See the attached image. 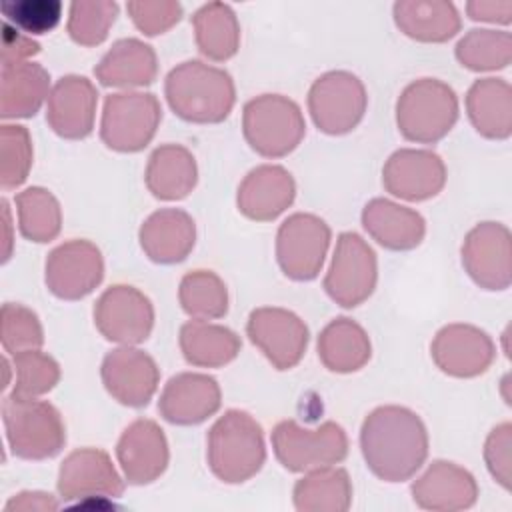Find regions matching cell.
Masks as SVG:
<instances>
[{
	"label": "cell",
	"mask_w": 512,
	"mask_h": 512,
	"mask_svg": "<svg viewBox=\"0 0 512 512\" xmlns=\"http://www.w3.org/2000/svg\"><path fill=\"white\" fill-rule=\"evenodd\" d=\"M58 494L62 500L94 496L116 498L124 492V482L110 456L100 448H78L70 452L58 470Z\"/></svg>",
	"instance_id": "obj_18"
},
{
	"label": "cell",
	"mask_w": 512,
	"mask_h": 512,
	"mask_svg": "<svg viewBox=\"0 0 512 512\" xmlns=\"http://www.w3.org/2000/svg\"><path fill=\"white\" fill-rule=\"evenodd\" d=\"M162 108L150 92L110 94L104 102L100 138L116 152H138L154 138Z\"/></svg>",
	"instance_id": "obj_8"
},
{
	"label": "cell",
	"mask_w": 512,
	"mask_h": 512,
	"mask_svg": "<svg viewBox=\"0 0 512 512\" xmlns=\"http://www.w3.org/2000/svg\"><path fill=\"white\" fill-rule=\"evenodd\" d=\"M100 372L108 394L132 408L146 406L160 380V370L154 358L130 346L108 352Z\"/></svg>",
	"instance_id": "obj_17"
},
{
	"label": "cell",
	"mask_w": 512,
	"mask_h": 512,
	"mask_svg": "<svg viewBox=\"0 0 512 512\" xmlns=\"http://www.w3.org/2000/svg\"><path fill=\"white\" fill-rule=\"evenodd\" d=\"M352 500V486L344 468H316L294 486L296 510L342 512Z\"/></svg>",
	"instance_id": "obj_35"
},
{
	"label": "cell",
	"mask_w": 512,
	"mask_h": 512,
	"mask_svg": "<svg viewBox=\"0 0 512 512\" xmlns=\"http://www.w3.org/2000/svg\"><path fill=\"white\" fill-rule=\"evenodd\" d=\"M2 422L8 446L18 458H52L66 444L64 420L58 408L46 400L8 394L2 400Z\"/></svg>",
	"instance_id": "obj_4"
},
{
	"label": "cell",
	"mask_w": 512,
	"mask_h": 512,
	"mask_svg": "<svg viewBox=\"0 0 512 512\" xmlns=\"http://www.w3.org/2000/svg\"><path fill=\"white\" fill-rule=\"evenodd\" d=\"M2 212H4V228H6V248H4L2 260L6 262V260L10 258V246H12V240H10V208H8V200H2Z\"/></svg>",
	"instance_id": "obj_49"
},
{
	"label": "cell",
	"mask_w": 512,
	"mask_h": 512,
	"mask_svg": "<svg viewBox=\"0 0 512 512\" xmlns=\"http://www.w3.org/2000/svg\"><path fill=\"white\" fill-rule=\"evenodd\" d=\"M220 386L208 374L182 372L172 376L158 400L164 420L178 426L200 424L220 408Z\"/></svg>",
	"instance_id": "obj_22"
},
{
	"label": "cell",
	"mask_w": 512,
	"mask_h": 512,
	"mask_svg": "<svg viewBox=\"0 0 512 512\" xmlns=\"http://www.w3.org/2000/svg\"><path fill=\"white\" fill-rule=\"evenodd\" d=\"M40 52V44L32 36L14 28L12 24H2V66L26 62V58Z\"/></svg>",
	"instance_id": "obj_46"
},
{
	"label": "cell",
	"mask_w": 512,
	"mask_h": 512,
	"mask_svg": "<svg viewBox=\"0 0 512 512\" xmlns=\"http://www.w3.org/2000/svg\"><path fill=\"white\" fill-rule=\"evenodd\" d=\"M18 226L24 238L32 242H50L58 236L62 212L58 200L40 186H32L16 194Z\"/></svg>",
	"instance_id": "obj_36"
},
{
	"label": "cell",
	"mask_w": 512,
	"mask_h": 512,
	"mask_svg": "<svg viewBox=\"0 0 512 512\" xmlns=\"http://www.w3.org/2000/svg\"><path fill=\"white\" fill-rule=\"evenodd\" d=\"M446 182V166L436 152L430 150H396L382 168L384 188L410 202L436 196Z\"/></svg>",
	"instance_id": "obj_16"
},
{
	"label": "cell",
	"mask_w": 512,
	"mask_h": 512,
	"mask_svg": "<svg viewBox=\"0 0 512 512\" xmlns=\"http://www.w3.org/2000/svg\"><path fill=\"white\" fill-rule=\"evenodd\" d=\"M182 310L194 320H214L228 312L226 284L212 270L184 274L178 290Z\"/></svg>",
	"instance_id": "obj_37"
},
{
	"label": "cell",
	"mask_w": 512,
	"mask_h": 512,
	"mask_svg": "<svg viewBox=\"0 0 512 512\" xmlns=\"http://www.w3.org/2000/svg\"><path fill=\"white\" fill-rule=\"evenodd\" d=\"M164 92L174 114L196 124L222 122L236 102L232 76L200 60H186L172 68Z\"/></svg>",
	"instance_id": "obj_2"
},
{
	"label": "cell",
	"mask_w": 512,
	"mask_h": 512,
	"mask_svg": "<svg viewBox=\"0 0 512 512\" xmlns=\"http://www.w3.org/2000/svg\"><path fill=\"white\" fill-rule=\"evenodd\" d=\"M194 220L178 208H162L146 218L140 228V246L152 262H182L194 248Z\"/></svg>",
	"instance_id": "obj_25"
},
{
	"label": "cell",
	"mask_w": 512,
	"mask_h": 512,
	"mask_svg": "<svg viewBox=\"0 0 512 512\" xmlns=\"http://www.w3.org/2000/svg\"><path fill=\"white\" fill-rule=\"evenodd\" d=\"M126 10L134 26L146 36L166 32L182 16V6L178 2H128Z\"/></svg>",
	"instance_id": "obj_44"
},
{
	"label": "cell",
	"mask_w": 512,
	"mask_h": 512,
	"mask_svg": "<svg viewBox=\"0 0 512 512\" xmlns=\"http://www.w3.org/2000/svg\"><path fill=\"white\" fill-rule=\"evenodd\" d=\"M158 74V62L152 46L136 38H122L102 56L94 76L104 86L132 88L148 86Z\"/></svg>",
	"instance_id": "obj_27"
},
{
	"label": "cell",
	"mask_w": 512,
	"mask_h": 512,
	"mask_svg": "<svg viewBox=\"0 0 512 512\" xmlns=\"http://www.w3.org/2000/svg\"><path fill=\"white\" fill-rule=\"evenodd\" d=\"M104 278V260L90 240H68L46 258V286L62 300L88 296Z\"/></svg>",
	"instance_id": "obj_14"
},
{
	"label": "cell",
	"mask_w": 512,
	"mask_h": 512,
	"mask_svg": "<svg viewBox=\"0 0 512 512\" xmlns=\"http://www.w3.org/2000/svg\"><path fill=\"white\" fill-rule=\"evenodd\" d=\"M318 358L332 372H356L370 360V338L354 320L334 318L318 336Z\"/></svg>",
	"instance_id": "obj_33"
},
{
	"label": "cell",
	"mask_w": 512,
	"mask_h": 512,
	"mask_svg": "<svg viewBox=\"0 0 512 512\" xmlns=\"http://www.w3.org/2000/svg\"><path fill=\"white\" fill-rule=\"evenodd\" d=\"M96 104L98 90L86 76H62L48 94L46 122L66 140L86 138L94 128Z\"/></svg>",
	"instance_id": "obj_20"
},
{
	"label": "cell",
	"mask_w": 512,
	"mask_h": 512,
	"mask_svg": "<svg viewBox=\"0 0 512 512\" xmlns=\"http://www.w3.org/2000/svg\"><path fill=\"white\" fill-rule=\"evenodd\" d=\"M0 10L8 24L28 36L50 32L62 18L60 0H6Z\"/></svg>",
	"instance_id": "obj_43"
},
{
	"label": "cell",
	"mask_w": 512,
	"mask_h": 512,
	"mask_svg": "<svg viewBox=\"0 0 512 512\" xmlns=\"http://www.w3.org/2000/svg\"><path fill=\"white\" fill-rule=\"evenodd\" d=\"M366 104L364 84L346 70L322 74L308 92V110L314 124L332 136L354 130L366 112Z\"/></svg>",
	"instance_id": "obj_9"
},
{
	"label": "cell",
	"mask_w": 512,
	"mask_h": 512,
	"mask_svg": "<svg viewBox=\"0 0 512 512\" xmlns=\"http://www.w3.org/2000/svg\"><path fill=\"white\" fill-rule=\"evenodd\" d=\"M468 118L476 132L502 140L512 132V90L502 78L476 80L466 94Z\"/></svg>",
	"instance_id": "obj_29"
},
{
	"label": "cell",
	"mask_w": 512,
	"mask_h": 512,
	"mask_svg": "<svg viewBox=\"0 0 512 512\" xmlns=\"http://www.w3.org/2000/svg\"><path fill=\"white\" fill-rule=\"evenodd\" d=\"M330 244L328 224L314 216L296 212L288 216L276 234V260L292 280H312L318 276Z\"/></svg>",
	"instance_id": "obj_11"
},
{
	"label": "cell",
	"mask_w": 512,
	"mask_h": 512,
	"mask_svg": "<svg viewBox=\"0 0 512 512\" xmlns=\"http://www.w3.org/2000/svg\"><path fill=\"white\" fill-rule=\"evenodd\" d=\"M2 348L8 354H20L26 350H38L44 342V332L36 312L22 304L6 302L2 306Z\"/></svg>",
	"instance_id": "obj_42"
},
{
	"label": "cell",
	"mask_w": 512,
	"mask_h": 512,
	"mask_svg": "<svg viewBox=\"0 0 512 512\" xmlns=\"http://www.w3.org/2000/svg\"><path fill=\"white\" fill-rule=\"evenodd\" d=\"M510 444H512V426L508 422L496 426L484 446V458L490 474L510 490Z\"/></svg>",
	"instance_id": "obj_45"
},
{
	"label": "cell",
	"mask_w": 512,
	"mask_h": 512,
	"mask_svg": "<svg viewBox=\"0 0 512 512\" xmlns=\"http://www.w3.org/2000/svg\"><path fill=\"white\" fill-rule=\"evenodd\" d=\"M376 280L378 264L374 250L356 232H342L324 278L326 294L336 304L354 308L374 292Z\"/></svg>",
	"instance_id": "obj_10"
},
{
	"label": "cell",
	"mask_w": 512,
	"mask_h": 512,
	"mask_svg": "<svg viewBox=\"0 0 512 512\" xmlns=\"http://www.w3.org/2000/svg\"><path fill=\"white\" fill-rule=\"evenodd\" d=\"M212 474L228 484L252 478L266 460L262 426L244 410L224 412L206 436Z\"/></svg>",
	"instance_id": "obj_3"
},
{
	"label": "cell",
	"mask_w": 512,
	"mask_h": 512,
	"mask_svg": "<svg viewBox=\"0 0 512 512\" xmlns=\"http://www.w3.org/2000/svg\"><path fill=\"white\" fill-rule=\"evenodd\" d=\"M32 166V140L24 126L4 124L0 128V184L2 190L18 188Z\"/></svg>",
	"instance_id": "obj_41"
},
{
	"label": "cell",
	"mask_w": 512,
	"mask_h": 512,
	"mask_svg": "<svg viewBox=\"0 0 512 512\" xmlns=\"http://www.w3.org/2000/svg\"><path fill=\"white\" fill-rule=\"evenodd\" d=\"M198 180L196 160L180 144L156 148L146 166V186L160 200L186 198Z\"/></svg>",
	"instance_id": "obj_30"
},
{
	"label": "cell",
	"mask_w": 512,
	"mask_h": 512,
	"mask_svg": "<svg viewBox=\"0 0 512 512\" xmlns=\"http://www.w3.org/2000/svg\"><path fill=\"white\" fill-rule=\"evenodd\" d=\"M362 226L388 250H412L422 242L426 232V222L416 210L386 198H374L364 206Z\"/></svg>",
	"instance_id": "obj_26"
},
{
	"label": "cell",
	"mask_w": 512,
	"mask_h": 512,
	"mask_svg": "<svg viewBox=\"0 0 512 512\" xmlns=\"http://www.w3.org/2000/svg\"><path fill=\"white\" fill-rule=\"evenodd\" d=\"M14 388L10 394L20 398H38L50 392L60 380V366L50 356L38 350L14 354Z\"/></svg>",
	"instance_id": "obj_40"
},
{
	"label": "cell",
	"mask_w": 512,
	"mask_h": 512,
	"mask_svg": "<svg viewBox=\"0 0 512 512\" xmlns=\"http://www.w3.org/2000/svg\"><path fill=\"white\" fill-rule=\"evenodd\" d=\"M58 502L52 498V494L46 492H20L14 498H10L4 506L6 512L10 510H56Z\"/></svg>",
	"instance_id": "obj_48"
},
{
	"label": "cell",
	"mask_w": 512,
	"mask_h": 512,
	"mask_svg": "<svg viewBox=\"0 0 512 512\" xmlns=\"http://www.w3.org/2000/svg\"><path fill=\"white\" fill-rule=\"evenodd\" d=\"M512 56V38L508 32L496 30H470L456 44L458 62L474 72L506 68Z\"/></svg>",
	"instance_id": "obj_38"
},
{
	"label": "cell",
	"mask_w": 512,
	"mask_h": 512,
	"mask_svg": "<svg viewBox=\"0 0 512 512\" xmlns=\"http://www.w3.org/2000/svg\"><path fill=\"white\" fill-rule=\"evenodd\" d=\"M50 74L36 62L4 64L0 76V116L30 118L48 98Z\"/></svg>",
	"instance_id": "obj_28"
},
{
	"label": "cell",
	"mask_w": 512,
	"mask_h": 512,
	"mask_svg": "<svg viewBox=\"0 0 512 512\" xmlns=\"http://www.w3.org/2000/svg\"><path fill=\"white\" fill-rule=\"evenodd\" d=\"M272 448L286 470L306 472L342 462L348 454V438L344 428L330 420L314 430L282 420L272 430Z\"/></svg>",
	"instance_id": "obj_7"
},
{
	"label": "cell",
	"mask_w": 512,
	"mask_h": 512,
	"mask_svg": "<svg viewBox=\"0 0 512 512\" xmlns=\"http://www.w3.org/2000/svg\"><path fill=\"white\" fill-rule=\"evenodd\" d=\"M466 10H468L472 20L508 24L512 4L510 2H500V4H496V2H468Z\"/></svg>",
	"instance_id": "obj_47"
},
{
	"label": "cell",
	"mask_w": 512,
	"mask_h": 512,
	"mask_svg": "<svg viewBox=\"0 0 512 512\" xmlns=\"http://www.w3.org/2000/svg\"><path fill=\"white\" fill-rule=\"evenodd\" d=\"M360 450L374 476L386 482H404L428 456V432L410 408L378 406L362 422Z\"/></svg>",
	"instance_id": "obj_1"
},
{
	"label": "cell",
	"mask_w": 512,
	"mask_h": 512,
	"mask_svg": "<svg viewBox=\"0 0 512 512\" xmlns=\"http://www.w3.org/2000/svg\"><path fill=\"white\" fill-rule=\"evenodd\" d=\"M462 266L484 290L510 286V232L498 222L474 226L462 244Z\"/></svg>",
	"instance_id": "obj_15"
},
{
	"label": "cell",
	"mask_w": 512,
	"mask_h": 512,
	"mask_svg": "<svg viewBox=\"0 0 512 512\" xmlns=\"http://www.w3.org/2000/svg\"><path fill=\"white\" fill-rule=\"evenodd\" d=\"M456 120V92L438 78L414 80L398 96L396 124L410 142L434 144L452 130Z\"/></svg>",
	"instance_id": "obj_5"
},
{
	"label": "cell",
	"mask_w": 512,
	"mask_h": 512,
	"mask_svg": "<svg viewBox=\"0 0 512 512\" xmlns=\"http://www.w3.org/2000/svg\"><path fill=\"white\" fill-rule=\"evenodd\" d=\"M392 10L400 32L418 42H446L460 30V16L452 2L402 0Z\"/></svg>",
	"instance_id": "obj_31"
},
{
	"label": "cell",
	"mask_w": 512,
	"mask_h": 512,
	"mask_svg": "<svg viewBox=\"0 0 512 512\" xmlns=\"http://www.w3.org/2000/svg\"><path fill=\"white\" fill-rule=\"evenodd\" d=\"M474 476L454 462L436 460L412 484V498L426 510H462L476 502Z\"/></svg>",
	"instance_id": "obj_24"
},
{
	"label": "cell",
	"mask_w": 512,
	"mask_h": 512,
	"mask_svg": "<svg viewBox=\"0 0 512 512\" xmlns=\"http://www.w3.org/2000/svg\"><path fill=\"white\" fill-rule=\"evenodd\" d=\"M94 324L100 334L124 346L144 342L154 326V308L146 294L134 286H110L94 306Z\"/></svg>",
	"instance_id": "obj_12"
},
{
	"label": "cell",
	"mask_w": 512,
	"mask_h": 512,
	"mask_svg": "<svg viewBox=\"0 0 512 512\" xmlns=\"http://www.w3.org/2000/svg\"><path fill=\"white\" fill-rule=\"evenodd\" d=\"M198 50L210 60L222 62L236 54L240 26L234 10L224 2H208L192 16Z\"/></svg>",
	"instance_id": "obj_34"
},
{
	"label": "cell",
	"mask_w": 512,
	"mask_h": 512,
	"mask_svg": "<svg viewBox=\"0 0 512 512\" xmlns=\"http://www.w3.org/2000/svg\"><path fill=\"white\" fill-rule=\"evenodd\" d=\"M240 338L226 326L208 320H190L180 328V348L188 364L218 368L232 362L240 352Z\"/></svg>",
	"instance_id": "obj_32"
},
{
	"label": "cell",
	"mask_w": 512,
	"mask_h": 512,
	"mask_svg": "<svg viewBox=\"0 0 512 512\" xmlns=\"http://www.w3.org/2000/svg\"><path fill=\"white\" fill-rule=\"evenodd\" d=\"M248 338L272 362L276 370L294 368L308 346L306 324L284 308H256L248 316Z\"/></svg>",
	"instance_id": "obj_13"
},
{
	"label": "cell",
	"mask_w": 512,
	"mask_h": 512,
	"mask_svg": "<svg viewBox=\"0 0 512 512\" xmlns=\"http://www.w3.org/2000/svg\"><path fill=\"white\" fill-rule=\"evenodd\" d=\"M242 132L260 156L282 158L300 144L306 124L294 100L282 94H262L244 104Z\"/></svg>",
	"instance_id": "obj_6"
},
{
	"label": "cell",
	"mask_w": 512,
	"mask_h": 512,
	"mask_svg": "<svg viewBox=\"0 0 512 512\" xmlns=\"http://www.w3.org/2000/svg\"><path fill=\"white\" fill-rule=\"evenodd\" d=\"M116 456L128 484H150L168 466V442L164 430L148 418L134 420L120 436Z\"/></svg>",
	"instance_id": "obj_21"
},
{
	"label": "cell",
	"mask_w": 512,
	"mask_h": 512,
	"mask_svg": "<svg viewBox=\"0 0 512 512\" xmlns=\"http://www.w3.org/2000/svg\"><path fill=\"white\" fill-rule=\"evenodd\" d=\"M436 366L456 378H472L488 370L494 360L490 336L470 324L444 326L430 344Z\"/></svg>",
	"instance_id": "obj_19"
},
{
	"label": "cell",
	"mask_w": 512,
	"mask_h": 512,
	"mask_svg": "<svg viewBox=\"0 0 512 512\" xmlns=\"http://www.w3.org/2000/svg\"><path fill=\"white\" fill-rule=\"evenodd\" d=\"M118 16V4L110 0H78L70 4L68 34L80 46H96L106 40Z\"/></svg>",
	"instance_id": "obj_39"
},
{
	"label": "cell",
	"mask_w": 512,
	"mask_h": 512,
	"mask_svg": "<svg viewBox=\"0 0 512 512\" xmlns=\"http://www.w3.org/2000/svg\"><path fill=\"white\" fill-rule=\"evenodd\" d=\"M296 196L292 174L276 164H262L246 174L238 186V210L258 222L274 220L280 216Z\"/></svg>",
	"instance_id": "obj_23"
}]
</instances>
